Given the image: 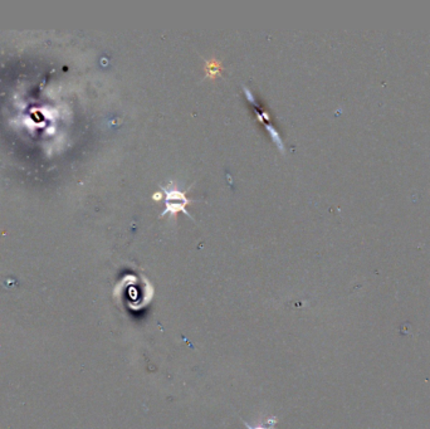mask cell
Masks as SVG:
<instances>
[{
    "label": "cell",
    "mask_w": 430,
    "mask_h": 429,
    "mask_svg": "<svg viewBox=\"0 0 430 429\" xmlns=\"http://www.w3.org/2000/svg\"><path fill=\"white\" fill-rule=\"evenodd\" d=\"M243 422V424L245 426L247 429H273L274 426L277 424L278 419L275 417H270V418H263V419H260L255 426H251V424L245 422V420L240 419Z\"/></svg>",
    "instance_id": "1"
},
{
    "label": "cell",
    "mask_w": 430,
    "mask_h": 429,
    "mask_svg": "<svg viewBox=\"0 0 430 429\" xmlns=\"http://www.w3.org/2000/svg\"><path fill=\"white\" fill-rule=\"evenodd\" d=\"M266 129H267V130H268V132L271 133V136H272L273 141H274L275 144H277V146H278V148H281L282 151H283V150H285V146H283V142H282L281 136L278 135V132H277V131H275L274 129H273V127L271 126V125H266Z\"/></svg>",
    "instance_id": "2"
},
{
    "label": "cell",
    "mask_w": 430,
    "mask_h": 429,
    "mask_svg": "<svg viewBox=\"0 0 430 429\" xmlns=\"http://www.w3.org/2000/svg\"><path fill=\"white\" fill-rule=\"evenodd\" d=\"M243 90H244V95L247 96L248 101L251 102V103H254V97H253V95H252L251 91H249V88L245 86H243Z\"/></svg>",
    "instance_id": "3"
}]
</instances>
